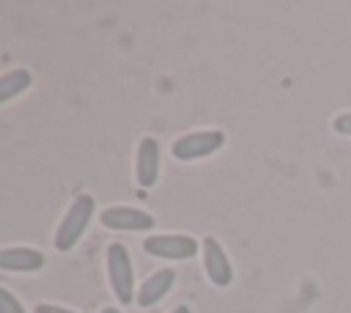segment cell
Instances as JSON below:
<instances>
[{
	"mask_svg": "<svg viewBox=\"0 0 351 313\" xmlns=\"http://www.w3.org/2000/svg\"><path fill=\"white\" fill-rule=\"evenodd\" d=\"M222 146H225V132H219V129H203V132H189V135L178 137L170 146V154L178 162H195V159H203V156L217 154Z\"/></svg>",
	"mask_w": 351,
	"mask_h": 313,
	"instance_id": "cell-3",
	"label": "cell"
},
{
	"mask_svg": "<svg viewBox=\"0 0 351 313\" xmlns=\"http://www.w3.org/2000/svg\"><path fill=\"white\" fill-rule=\"evenodd\" d=\"M0 313H25L22 302L8 288H0Z\"/></svg>",
	"mask_w": 351,
	"mask_h": 313,
	"instance_id": "cell-11",
	"label": "cell"
},
{
	"mask_svg": "<svg viewBox=\"0 0 351 313\" xmlns=\"http://www.w3.org/2000/svg\"><path fill=\"white\" fill-rule=\"evenodd\" d=\"M33 82V74L27 69H14V71H5L0 74V104L16 99L22 91H27Z\"/></svg>",
	"mask_w": 351,
	"mask_h": 313,
	"instance_id": "cell-10",
	"label": "cell"
},
{
	"mask_svg": "<svg viewBox=\"0 0 351 313\" xmlns=\"http://www.w3.org/2000/svg\"><path fill=\"white\" fill-rule=\"evenodd\" d=\"M134 176L140 187H154L159 178V143L154 137H143L137 146V159H134Z\"/></svg>",
	"mask_w": 351,
	"mask_h": 313,
	"instance_id": "cell-7",
	"label": "cell"
},
{
	"mask_svg": "<svg viewBox=\"0 0 351 313\" xmlns=\"http://www.w3.org/2000/svg\"><path fill=\"white\" fill-rule=\"evenodd\" d=\"M143 250L154 258H173L186 261L197 255V239L189 233H154L143 239Z\"/></svg>",
	"mask_w": 351,
	"mask_h": 313,
	"instance_id": "cell-4",
	"label": "cell"
},
{
	"mask_svg": "<svg viewBox=\"0 0 351 313\" xmlns=\"http://www.w3.org/2000/svg\"><path fill=\"white\" fill-rule=\"evenodd\" d=\"M170 313H192V310H189V308H186V305H176V308H173V310H170Z\"/></svg>",
	"mask_w": 351,
	"mask_h": 313,
	"instance_id": "cell-14",
	"label": "cell"
},
{
	"mask_svg": "<svg viewBox=\"0 0 351 313\" xmlns=\"http://www.w3.org/2000/svg\"><path fill=\"white\" fill-rule=\"evenodd\" d=\"M200 247H203V269H206L208 280H211L214 286H219V288L230 286V280H233V266H230V258H228L225 247H222L214 236H206Z\"/></svg>",
	"mask_w": 351,
	"mask_h": 313,
	"instance_id": "cell-6",
	"label": "cell"
},
{
	"mask_svg": "<svg viewBox=\"0 0 351 313\" xmlns=\"http://www.w3.org/2000/svg\"><path fill=\"white\" fill-rule=\"evenodd\" d=\"M332 129H335L337 135L351 137V113H340V115H335V118H332Z\"/></svg>",
	"mask_w": 351,
	"mask_h": 313,
	"instance_id": "cell-12",
	"label": "cell"
},
{
	"mask_svg": "<svg viewBox=\"0 0 351 313\" xmlns=\"http://www.w3.org/2000/svg\"><path fill=\"white\" fill-rule=\"evenodd\" d=\"M44 266V255L36 247H3L0 269L5 272H38Z\"/></svg>",
	"mask_w": 351,
	"mask_h": 313,
	"instance_id": "cell-8",
	"label": "cell"
},
{
	"mask_svg": "<svg viewBox=\"0 0 351 313\" xmlns=\"http://www.w3.org/2000/svg\"><path fill=\"white\" fill-rule=\"evenodd\" d=\"M173 283H176V272H173V269H156V272L140 286V291H137V305H140V308L156 305V302L173 288Z\"/></svg>",
	"mask_w": 351,
	"mask_h": 313,
	"instance_id": "cell-9",
	"label": "cell"
},
{
	"mask_svg": "<svg viewBox=\"0 0 351 313\" xmlns=\"http://www.w3.org/2000/svg\"><path fill=\"white\" fill-rule=\"evenodd\" d=\"M93 211H96L93 195L80 192V195L71 200V206L66 209V214H63V220H60V225H58V231H55V250L69 253V250L82 239L85 228L90 225Z\"/></svg>",
	"mask_w": 351,
	"mask_h": 313,
	"instance_id": "cell-1",
	"label": "cell"
},
{
	"mask_svg": "<svg viewBox=\"0 0 351 313\" xmlns=\"http://www.w3.org/2000/svg\"><path fill=\"white\" fill-rule=\"evenodd\" d=\"M101 313H121L118 308H101Z\"/></svg>",
	"mask_w": 351,
	"mask_h": 313,
	"instance_id": "cell-15",
	"label": "cell"
},
{
	"mask_svg": "<svg viewBox=\"0 0 351 313\" xmlns=\"http://www.w3.org/2000/svg\"><path fill=\"white\" fill-rule=\"evenodd\" d=\"M36 313H74V310H66L60 305H36Z\"/></svg>",
	"mask_w": 351,
	"mask_h": 313,
	"instance_id": "cell-13",
	"label": "cell"
},
{
	"mask_svg": "<svg viewBox=\"0 0 351 313\" xmlns=\"http://www.w3.org/2000/svg\"><path fill=\"white\" fill-rule=\"evenodd\" d=\"M99 220L110 231H151L154 228V217L134 206H110L99 214Z\"/></svg>",
	"mask_w": 351,
	"mask_h": 313,
	"instance_id": "cell-5",
	"label": "cell"
},
{
	"mask_svg": "<svg viewBox=\"0 0 351 313\" xmlns=\"http://www.w3.org/2000/svg\"><path fill=\"white\" fill-rule=\"evenodd\" d=\"M107 280H110V288L115 294L118 302L129 305L134 297V269H132V258H129V250L121 244V242H112L107 247Z\"/></svg>",
	"mask_w": 351,
	"mask_h": 313,
	"instance_id": "cell-2",
	"label": "cell"
}]
</instances>
